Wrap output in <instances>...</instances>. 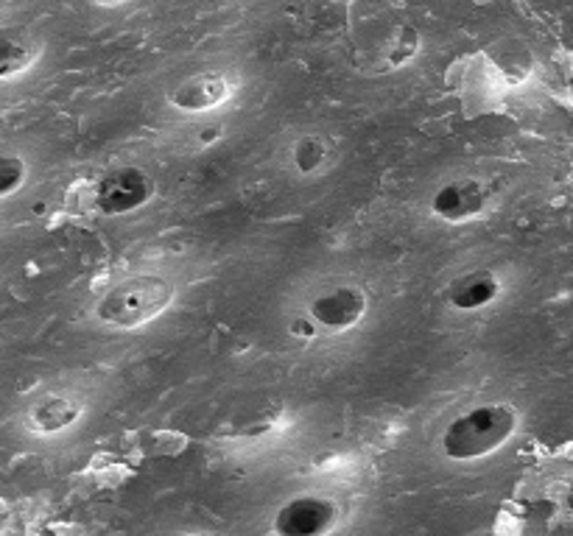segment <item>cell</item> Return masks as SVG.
<instances>
[{
	"instance_id": "cell-1",
	"label": "cell",
	"mask_w": 573,
	"mask_h": 536,
	"mask_svg": "<svg viewBox=\"0 0 573 536\" xmlns=\"http://www.w3.org/2000/svg\"><path fill=\"white\" fill-rule=\"evenodd\" d=\"M518 431V411L509 402H481L444 425L439 450L451 461H479L498 453Z\"/></svg>"
},
{
	"instance_id": "cell-2",
	"label": "cell",
	"mask_w": 573,
	"mask_h": 536,
	"mask_svg": "<svg viewBox=\"0 0 573 536\" xmlns=\"http://www.w3.org/2000/svg\"><path fill=\"white\" fill-rule=\"evenodd\" d=\"M176 291L165 277L135 275L112 286L95 305V319L106 327L132 330L157 319L174 302Z\"/></svg>"
},
{
	"instance_id": "cell-3",
	"label": "cell",
	"mask_w": 573,
	"mask_h": 536,
	"mask_svg": "<svg viewBox=\"0 0 573 536\" xmlns=\"http://www.w3.org/2000/svg\"><path fill=\"white\" fill-rule=\"evenodd\" d=\"M339 503L325 495H299L283 503L272 519L275 536H330L339 528Z\"/></svg>"
},
{
	"instance_id": "cell-4",
	"label": "cell",
	"mask_w": 573,
	"mask_h": 536,
	"mask_svg": "<svg viewBox=\"0 0 573 536\" xmlns=\"http://www.w3.org/2000/svg\"><path fill=\"white\" fill-rule=\"evenodd\" d=\"M367 291L361 286H352V282H341V286L325 288V291L316 293L305 313L310 316V321L319 330L347 332L367 316Z\"/></svg>"
},
{
	"instance_id": "cell-5",
	"label": "cell",
	"mask_w": 573,
	"mask_h": 536,
	"mask_svg": "<svg viewBox=\"0 0 573 536\" xmlns=\"http://www.w3.org/2000/svg\"><path fill=\"white\" fill-rule=\"evenodd\" d=\"M154 198V179L143 168H117L95 185V205L106 216H126Z\"/></svg>"
},
{
	"instance_id": "cell-6",
	"label": "cell",
	"mask_w": 573,
	"mask_h": 536,
	"mask_svg": "<svg viewBox=\"0 0 573 536\" xmlns=\"http://www.w3.org/2000/svg\"><path fill=\"white\" fill-rule=\"evenodd\" d=\"M490 205V187L473 176H457L433 190L431 213L448 224L473 221Z\"/></svg>"
},
{
	"instance_id": "cell-7",
	"label": "cell",
	"mask_w": 573,
	"mask_h": 536,
	"mask_svg": "<svg viewBox=\"0 0 573 536\" xmlns=\"http://www.w3.org/2000/svg\"><path fill=\"white\" fill-rule=\"evenodd\" d=\"M84 416V405L71 394H42L40 400H34L25 411V427L37 436H57V433L68 431V427L76 425Z\"/></svg>"
},
{
	"instance_id": "cell-8",
	"label": "cell",
	"mask_w": 573,
	"mask_h": 536,
	"mask_svg": "<svg viewBox=\"0 0 573 536\" xmlns=\"http://www.w3.org/2000/svg\"><path fill=\"white\" fill-rule=\"evenodd\" d=\"M233 95V82L227 73L207 71L185 79L168 93V104L180 112H207L222 106Z\"/></svg>"
},
{
	"instance_id": "cell-9",
	"label": "cell",
	"mask_w": 573,
	"mask_h": 536,
	"mask_svg": "<svg viewBox=\"0 0 573 536\" xmlns=\"http://www.w3.org/2000/svg\"><path fill=\"white\" fill-rule=\"evenodd\" d=\"M501 277L490 268H479V271L462 275L448 288V305L453 310H462V313H479V310L490 308L501 297Z\"/></svg>"
},
{
	"instance_id": "cell-10",
	"label": "cell",
	"mask_w": 573,
	"mask_h": 536,
	"mask_svg": "<svg viewBox=\"0 0 573 536\" xmlns=\"http://www.w3.org/2000/svg\"><path fill=\"white\" fill-rule=\"evenodd\" d=\"M40 40L29 29L3 25L0 29V82L29 71L31 64L40 59Z\"/></svg>"
},
{
	"instance_id": "cell-11",
	"label": "cell",
	"mask_w": 573,
	"mask_h": 536,
	"mask_svg": "<svg viewBox=\"0 0 573 536\" xmlns=\"http://www.w3.org/2000/svg\"><path fill=\"white\" fill-rule=\"evenodd\" d=\"M330 146L319 134H303L291 146V165L299 176H314L328 165Z\"/></svg>"
},
{
	"instance_id": "cell-12",
	"label": "cell",
	"mask_w": 573,
	"mask_h": 536,
	"mask_svg": "<svg viewBox=\"0 0 573 536\" xmlns=\"http://www.w3.org/2000/svg\"><path fill=\"white\" fill-rule=\"evenodd\" d=\"M417 51H420V34H417L411 25H400V29H395V34L389 37L387 48H383V62H387V68L392 71V68H400V64L409 62Z\"/></svg>"
},
{
	"instance_id": "cell-13",
	"label": "cell",
	"mask_w": 573,
	"mask_h": 536,
	"mask_svg": "<svg viewBox=\"0 0 573 536\" xmlns=\"http://www.w3.org/2000/svg\"><path fill=\"white\" fill-rule=\"evenodd\" d=\"M29 179V165L20 154H0V202L20 190Z\"/></svg>"
},
{
	"instance_id": "cell-14",
	"label": "cell",
	"mask_w": 573,
	"mask_h": 536,
	"mask_svg": "<svg viewBox=\"0 0 573 536\" xmlns=\"http://www.w3.org/2000/svg\"><path fill=\"white\" fill-rule=\"evenodd\" d=\"M288 332H291L294 339L310 341V339H316V332H319V327H316L314 321H310L308 313H303V316H294V319L288 321Z\"/></svg>"
},
{
	"instance_id": "cell-15",
	"label": "cell",
	"mask_w": 573,
	"mask_h": 536,
	"mask_svg": "<svg viewBox=\"0 0 573 536\" xmlns=\"http://www.w3.org/2000/svg\"><path fill=\"white\" fill-rule=\"evenodd\" d=\"M3 528H7V517L0 514V534H3Z\"/></svg>"
}]
</instances>
